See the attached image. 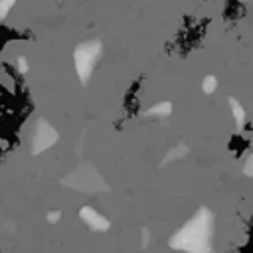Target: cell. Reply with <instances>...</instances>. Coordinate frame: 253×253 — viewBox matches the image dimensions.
<instances>
[{"mask_svg": "<svg viewBox=\"0 0 253 253\" xmlns=\"http://www.w3.org/2000/svg\"><path fill=\"white\" fill-rule=\"evenodd\" d=\"M210 233H211V221L206 211H200L176 237L174 245L180 249L206 253L210 249Z\"/></svg>", "mask_w": 253, "mask_h": 253, "instance_id": "cell-1", "label": "cell"}, {"mask_svg": "<svg viewBox=\"0 0 253 253\" xmlns=\"http://www.w3.org/2000/svg\"><path fill=\"white\" fill-rule=\"evenodd\" d=\"M73 57H75V69H77L79 77H81L83 81L89 79L93 67L97 65V61H99V57H101V42L91 40V42L79 43Z\"/></svg>", "mask_w": 253, "mask_h": 253, "instance_id": "cell-2", "label": "cell"}, {"mask_svg": "<svg viewBox=\"0 0 253 253\" xmlns=\"http://www.w3.org/2000/svg\"><path fill=\"white\" fill-rule=\"evenodd\" d=\"M81 215L87 219V223L91 225V227H97V229H101V227H107V219L105 217H101L97 211H93V210H83L81 211Z\"/></svg>", "mask_w": 253, "mask_h": 253, "instance_id": "cell-3", "label": "cell"}, {"mask_svg": "<svg viewBox=\"0 0 253 253\" xmlns=\"http://www.w3.org/2000/svg\"><path fill=\"white\" fill-rule=\"evenodd\" d=\"M16 0H0V20H4L8 16V12L14 8Z\"/></svg>", "mask_w": 253, "mask_h": 253, "instance_id": "cell-4", "label": "cell"}, {"mask_svg": "<svg viewBox=\"0 0 253 253\" xmlns=\"http://www.w3.org/2000/svg\"><path fill=\"white\" fill-rule=\"evenodd\" d=\"M204 89H206V91H211V89H215V79H213V77H206Z\"/></svg>", "mask_w": 253, "mask_h": 253, "instance_id": "cell-5", "label": "cell"}]
</instances>
